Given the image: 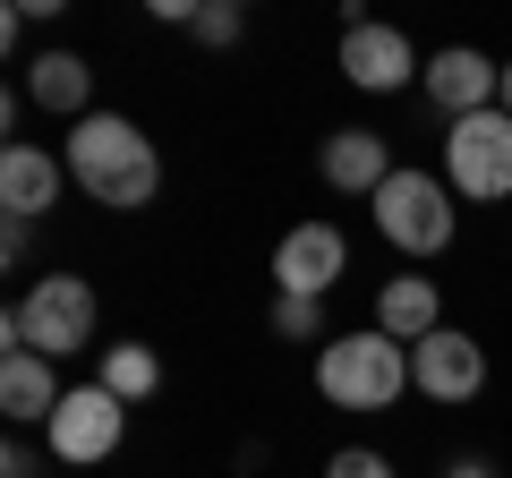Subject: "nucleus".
<instances>
[{
	"mask_svg": "<svg viewBox=\"0 0 512 478\" xmlns=\"http://www.w3.org/2000/svg\"><path fill=\"white\" fill-rule=\"evenodd\" d=\"M9 350H43V359H69V350L94 342V282L77 274H43L35 291L9 308Z\"/></svg>",
	"mask_w": 512,
	"mask_h": 478,
	"instance_id": "7ed1b4c3",
	"label": "nucleus"
},
{
	"mask_svg": "<svg viewBox=\"0 0 512 478\" xmlns=\"http://www.w3.org/2000/svg\"><path fill=\"white\" fill-rule=\"evenodd\" d=\"M410 385H419L427 402H470V393L487 385V350L444 325V333H427V342H410Z\"/></svg>",
	"mask_w": 512,
	"mask_h": 478,
	"instance_id": "0eeeda50",
	"label": "nucleus"
},
{
	"mask_svg": "<svg viewBox=\"0 0 512 478\" xmlns=\"http://www.w3.org/2000/svg\"><path fill=\"white\" fill-rule=\"evenodd\" d=\"M342 265H350L342 231H333V222H299V231L274 248V291H291V299H325L333 282H342Z\"/></svg>",
	"mask_w": 512,
	"mask_h": 478,
	"instance_id": "6e6552de",
	"label": "nucleus"
},
{
	"mask_svg": "<svg viewBox=\"0 0 512 478\" xmlns=\"http://www.w3.org/2000/svg\"><path fill=\"white\" fill-rule=\"evenodd\" d=\"M69 402V385H60L52 376V359H43V350H9V359H0V410H9V419H43L52 427V410Z\"/></svg>",
	"mask_w": 512,
	"mask_h": 478,
	"instance_id": "ddd939ff",
	"label": "nucleus"
},
{
	"mask_svg": "<svg viewBox=\"0 0 512 478\" xmlns=\"http://www.w3.org/2000/svg\"><path fill=\"white\" fill-rule=\"evenodd\" d=\"M188 35H197V43H239V9H231V0H205Z\"/></svg>",
	"mask_w": 512,
	"mask_h": 478,
	"instance_id": "6ab92c4d",
	"label": "nucleus"
},
{
	"mask_svg": "<svg viewBox=\"0 0 512 478\" xmlns=\"http://www.w3.org/2000/svg\"><path fill=\"white\" fill-rule=\"evenodd\" d=\"M495 86H504V60L470 52V43H453V52L427 60V103L453 111V120H470V111H495Z\"/></svg>",
	"mask_w": 512,
	"mask_h": 478,
	"instance_id": "9d476101",
	"label": "nucleus"
},
{
	"mask_svg": "<svg viewBox=\"0 0 512 478\" xmlns=\"http://www.w3.org/2000/svg\"><path fill=\"white\" fill-rule=\"evenodd\" d=\"M274 333H282V342H316V333H325V308H316V299L274 291Z\"/></svg>",
	"mask_w": 512,
	"mask_h": 478,
	"instance_id": "f3484780",
	"label": "nucleus"
},
{
	"mask_svg": "<svg viewBox=\"0 0 512 478\" xmlns=\"http://www.w3.org/2000/svg\"><path fill=\"white\" fill-rule=\"evenodd\" d=\"M26 94H35L43 111H77L86 120V94H94V69L77 52H43V60H26Z\"/></svg>",
	"mask_w": 512,
	"mask_h": 478,
	"instance_id": "2eb2a0df",
	"label": "nucleus"
},
{
	"mask_svg": "<svg viewBox=\"0 0 512 478\" xmlns=\"http://www.w3.org/2000/svg\"><path fill=\"white\" fill-rule=\"evenodd\" d=\"M453 478H487V461H453Z\"/></svg>",
	"mask_w": 512,
	"mask_h": 478,
	"instance_id": "4be33fe9",
	"label": "nucleus"
},
{
	"mask_svg": "<svg viewBox=\"0 0 512 478\" xmlns=\"http://www.w3.org/2000/svg\"><path fill=\"white\" fill-rule=\"evenodd\" d=\"M69 180L86 188L94 205H111V214H137V205H154V188H163V154H154V137L137 129V120H120V111H86L69 129Z\"/></svg>",
	"mask_w": 512,
	"mask_h": 478,
	"instance_id": "f257e3e1",
	"label": "nucleus"
},
{
	"mask_svg": "<svg viewBox=\"0 0 512 478\" xmlns=\"http://www.w3.org/2000/svg\"><path fill=\"white\" fill-rule=\"evenodd\" d=\"M495 111H512V60H504V86H495Z\"/></svg>",
	"mask_w": 512,
	"mask_h": 478,
	"instance_id": "412c9836",
	"label": "nucleus"
},
{
	"mask_svg": "<svg viewBox=\"0 0 512 478\" xmlns=\"http://www.w3.org/2000/svg\"><path fill=\"white\" fill-rule=\"evenodd\" d=\"M103 393H120V402H146L154 385H163V359H154L146 342H111L103 350V376H94Z\"/></svg>",
	"mask_w": 512,
	"mask_h": 478,
	"instance_id": "dca6fc26",
	"label": "nucleus"
},
{
	"mask_svg": "<svg viewBox=\"0 0 512 478\" xmlns=\"http://www.w3.org/2000/svg\"><path fill=\"white\" fill-rule=\"evenodd\" d=\"M325 478H393V461H384V453H367V444H342V453L325 461Z\"/></svg>",
	"mask_w": 512,
	"mask_h": 478,
	"instance_id": "a211bd4d",
	"label": "nucleus"
},
{
	"mask_svg": "<svg viewBox=\"0 0 512 478\" xmlns=\"http://www.w3.org/2000/svg\"><path fill=\"white\" fill-rule=\"evenodd\" d=\"M316 171H325V188H350V197H376L384 180H393V146H384L376 129H333L325 154H316Z\"/></svg>",
	"mask_w": 512,
	"mask_h": 478,
	"instance_id": "f8f14e48",
	"label": "nucleus"
},
{
	"mask_svg": "<svg viewBox=\"0 0 512 478\" xmlns=\"http://www.w3.org/2000/svg\"><path fill=\"white\" fill-rule=\"evenodd\" d=\"M367 205H376V231L393 248H410V257L453 248V188H444V171H393Z\"/></svg>",
	"mask_w": 512,
	"mask_h": 478,
	"instance_id": "20e7f679",
	"label": "nucleus"
},
{
	"mask_svg": "<svg viewBox=\"0 0 512 478\" xmlns=\"http://www.w3.org/2000/svg\"><path fill=\"white\" fill-rule=\"evenodd\" d=\"M60 188H69V163L43 146H9L0 154V205H9V222H35L60 205Z\"/></svg>",
	"mask_w": 512,
	"mask_h": 478,
	"instance_id": "9b49d317",
	"label": "nucleus"
},
{
	"mask_svg": "<svg viewBox=\"0 0 512 478\" xmlns=\"http://www.w3.org/2000/svg\"><path fill=\"white\" fill-rule=\"evenodd\" d=\"M444 188L470 205L512 197V111H470L444 137Z\"/></svg>",
	"mask_w": 512,
	"mask_h": 478,
	"instance_id": "39448f33",
	"label": "nucleus"
},
{
	"mask_svg": "<svg viewBox=\"0 0 512 478\" xmlns=\"http://www.w3.org/2000/svg\"><path fill=\"white\" fill-rule=\"evenodd\" d=\"M0 478H43V453L35 444H0Z\"/></svg>",
	"mask_w": 512,
	"mask_h": 478,
	"instance_id": "aec40b11",
	"label": "nucleus"
},
{
	"mask_svg": "<svg viewBox=\"0 0 512 478\" xmlns=\"http://www.w3.org/2000/svg\"><path fill=\"white\" fill-rule=\"evenodd\" d=\"M120 427H128L120 393L69 385V402L52 410V461H103V453H120Z\"/></svg>",
	"mask_w": 512,
	"mask_h": 478,
	"instance_id": "423d86ee",
	"label": "nucleus"
},
{
	"mask_svg": "<svg viewBox=\"0 0 512 478\" xmlns=\"http://www.w3.org/2000/svg\"><path fill=\"white\" fill-rule=\"evenodd\" d=\"M342 77L367 86V94H393V86H410V77H427V69H419V52H410L402 26H350L342 35Z\"/></svg>",
	"mask_w": 512,
	"mask_h": 478,
	"instance_id": "1a4fd4ad",
	"label": "nucleus"
},
{
	"mask_svg": "<svg viewBox=\"0 0 512 478\" xmlns=\"http://www.w3.org/2000/svg\"><path fill=\"white\" fill-rule=\"evenodd\" d=\"M376 333H393V342H427V333H444V299L427 274H393L376 291Z\"/></svg>",
	"mask_w": 512,
	"mask_h": 478,
	"instance_id": "4468645a",
	"label": "nucleus"
},
{
	"mask_svg": "<svg viewBox=\"0 0 512 478\" xmlns=\"http://www.w3.org/2000/svg\"><path fill=\"white\" fill-rule=\"evenodd\" d=\"M410 385V350L393 333H333L316 359V393L333 410H393Z\"/></svg>",
	"mask_w": 512,
	"mask_h": 478,
	"instance_id": "f03ea898",
	"label": "nucleus"
}]
</instances>
